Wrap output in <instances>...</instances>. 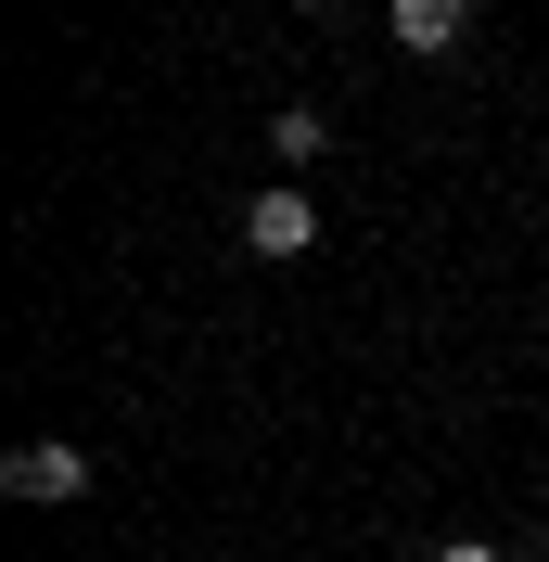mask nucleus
I'll return each instance as SVG.
<instances>
[{"mask_svg":"<svg viewBox=\"0 0 549 562\" xmlns=\"http://www.w3.org/2000/svg\"><path fill=\"white\" fill-rule=\"evenodd\" d=\"M269 140H281V167H307V154H333V128H320L307 103H281V128H269Z\"/></svg>","mask_w":549,"mask_h":562,"instance_id":"20e7f679","label":"nucleus"},{"mask_svg":"<svg viewBox=\"0 0 549 562\" xmlns=\"http://www.w3.org/2000/svg\"><path fill=\"white\" fill-rule=\"evenodd\" d=\"M307 244H320V205L294 192V179H269V192L243 205V256H269V269H294Z\"/></svg>","mask_w":549,"mask_h":562,"instance_id":"f257e3e1","label":"nucleus"},{"mask_svg":"<svg viewBox=\"0 0 549 562\" xmlns=\"http://www.w3.org/2000/svg\"><path fill=\"white\" fill-rule=\"evenodd\" d=\"M0 473H13V498H90V448H65V435H26Z\"/></svg>","mask_w":549,"mask_h":562,"instance_id":"f03ea898","label":"nucleus"},{"mask_svg":"<svg viewBox=\"0 0 549 562\" xmlns=\"http://www.w3.org/2000/svg\"><path fill=\"white\" fill-rule=\"evenodd\" d=\"M473 38V0H396V52H422V65H447Z\"/></svg>","mask_w":549,"mask_h":562,"instance_id":"7ed1b4c3","label":"nucleus"},{"mask_svg":"<svg viewBox=\"0 0 549 562\" xmlns=\"http://www.w3.org/2000/svg\"><path fill=\"white\" fill-rule=\"evenodd\" d=\"M435 562H498V550H485V537H447V550H435Z\"/></svg>","mask_w":549,"mask_h":562,"instance_id":"39448f33","label":"nucleus"}]
</instances>
